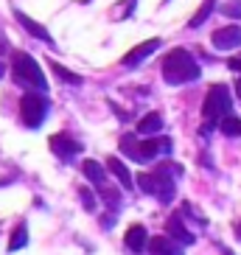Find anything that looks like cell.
I'll list each match as a JSON object with an SVG mask.
<instances>
[{
  "label": "cell",
  "instance_id": "15",
  "mask_svg": "<svg viewBox=\"0 0 241 255\" xmlns=\"http://www.w3.org/2000/svg\"><path fill=\"white\" fill-rule=\"evenodd\" d=\"M82 174L93 182V185H104V180H107V168L98 163V160H84V163H82Z\"/></svg>",
  "mask_w": 241,
  "mask_h": 255
},
{
  "label": "cell",
  "instance_id": "4",
  "mask_svg": "<svg viewBox=\"0 0 241 255\" xmlns=\"http://www.w3.org/2000/svg\"><path fill=\"white\" fill-rule=\"evenodd\" d=\"M171 137H146L143 140L137 135H123L120 137V151L132 157L135 163H151L157 154H171Z\"/></svg>",
  "mask_w": 241,
  "mask_h": 255
},
{
  "label": "cell",
  "instance_id": "21",
  "mask_svg": "<svg viewBox=\"0 0 241 255\" xmlns=\"http://www.w3.org/2000/svg\"><path fill=\"white\" fill-rule=\"evenodd\" d=\"M51 70H53L56 76H59V79H62L65 84H82V76L73 73V70H68L65 65H59V62H53V59H51Z\"/></svg>",
  "mask_w": 241,
  "mask_h": 255
},
{
  "label": "cell",
  "instance_id": "22",
  "mask_svg": "<svg viewBox=\"0 0 241 255\" xmlns=\"http://www.w3.org/2000/svg\"><path fill=\"white\" fill-rule=\"evenodd\" d=\"M76 191H79V199H82V205H84V210H90V213H93V210H96V194H93V191H90V188H76Z\"/></svg>",
  "mask_w": 241,
  "mask_h": 255
},
{
  "label": "cell",
  "instance_id": "29",
  "mask_svg": "<svg viewBox=\"0 0 241 255\" xmlns=\"http://www.w3.org/2000/svg\"><path fill=\"white\" fill-rule=\"evenodd\" d=\"M0 76H3V65H0Z\"/></svg>",
  "mask_w": 241,
  "mask_h": 255
},
{
  "label": "cell",
  "instance_id": "1",
  "mask_svg": "<svg viewBox=\"0 0 241 255\" xmlns=\"http://www.w3.org/2000/svg\"><path fill=\"white\" fill-rule=\"evenodd\" d=\"M182 174V165L177 163H163L151 171H140L137 174V185L140 191L149 196H154L157 202H171L174 194H177V177Z\"/></svg>",
  "mask_w": 241,
  "mask_h": 255
},
{
  "label": "cell",
  "instance_id": "13",
  "mask_svg": "<svg viewBox=\"0 0 241 255\" xmlns=\"http://www.w3.org/2000/svg\"><path fill=\"white\" fill-rule=\"evenodd\" d=\"M14 17H17V23L23 25L25 31H28L31 37H37V39H42V42H48V45H53V39H51V34H48V28L42 23H37V20H31L25 11H20V8H14Z\"/></svg>",
  "mask_w": 241,
  "mask_h": 255
},
{
  "label": "cell",
  "instance_id": "2",
  "mask_svg": "<svg viewBox=\"0 0 241 255\" xmlns=\"http://www.w3.org/2000/svg\"><path fill=\"white\" fill-rule=\"evenodd\" d=\"M160 73L166 79V84H191L202 76L199 62L191 56L185 48H171V51L163 56V65H160Z\"/></svg>",
  "mask_w": 241,
  "mask_h": 255
},
{
  "label": "cell",
  "instance_id": "6",
  "mask_svg": "<svg viewBox=\"0 0 241 255\" xmlns=\"http://www.w3.org/2000/svg\"><path fill=\"white\" fill-rule=\"evenodd\" d=\"M48 110H51V101L45 98V93H39V90H28L20 98V121L28 129L42 127V121L48 118Z\"/></svg>",
  "mask_w": 241,
  "mask_h": 255
},
{
  "label": "cell",
  "instance_id": "17",
  "mask_svg": "<svg viewBox=\"0 0 241 255\" xmlns=\"http://www.w3.org/2000/svg\"><path fill=\"white\" fill-rule=\"evenodd\" d=\"M28 244V225L25 222H17V227L11 230V239H8L6 250L8 253H17V250H23Z\"/></svg>",
  "mask_w": 241,
  "mask_h": 255
},
{
  "label": "cell",
  "instance_id": "23",
  "mask_svg": "<svg viewBox=\"0 0 241 255\" xmlns=\"http://www.w3.org/2000/svg\"><path fill=\"white\" fill-rule=\"evenodd\" d=\"M222 14H227V17H241V3H227L225 8H222Z\"/></svg>",
  "mask_w": 241,
  "mask_h": 255
},
{
  "label": "cell",
  "instance_id": "16",
  "mask_svg": "<svg viewBox=\"0 0 241 255\" xmlns=\"http://www.w3.org/2000/svg\"><path fill=\"white\" fill-rule=\"evenodd\" d=\"M160 129H163L160 113H149V115H143V118L137 121V135H157Z\"/></svg>",
  "mask_w": 241,
  "mask_h": 255
},
{
  "label": "cell",
  "instance_id": "20",
  "mask_svg": "<svg viewBox=\"0 0 241 255\" xmlns=\"http://www.w3.org/2000/svg\"><path fill=\"white\" fill-rule=\"evenodd\" d=\"M213 8H216V0H205L202 6H199V11L191 17V23H188V25H191V28H199V25H202L205 20L213 14Z\"/></svg>",
  "mask_w": 241,
  "mask_h": 255
},
{
  "label": "cell",
  "instance_id": "24",
  "mask_svg": "<svg viewBox=\"0 0 241 255\" xmlns=\"http://www.w3.org/2000/svg\"><path fill=\"white\" fill-rule=\"evenodd\" d=\"M227 68H230V70H239V73H241V56H233V59H227Z\"/></svg>",
  "mask_w": 241,
  "mask_h": 255
},
{
  "label": "cell",
  "instance_id": "28",
  "mask_svg": "<svg viewBox=\"0 0 241 255\" xmlns=\"http://www.w3.org/2000/svg\"><path fill=\"white\" fill-rule=\"evenodd\" d=\"M225 255H233V253H230V250H225Z\"/></svg>",
  "mask_w": 241,
  "mask_h": 255
},
{
  "label": "cell",
  "instance_id": "7",
  "mask_svg": "<svg viewBox=\"0 0 241 255\" xmlns=\"http://www.w3.org/2000/svg\"><path fill=\"white\" fill-rule=\"evenodd\" d=\"M48 146H51V151H53V154H56L59 160H65V163H68V160H73L76 154H79V151L84 149L82 143H79V140H73V137H70L68 132L51 135V137H48Z\"/></svg>",
  "mask_w": 241,
  "mask_h": 255
},
{
  "label": "cell",
  "instance_id": "14",
  "mask_svg": "<svg viewBox=\"0 0 241 255\" xmlns=\"http://www.w3.org/2000/svg\"><path fill=\"white\" fill-rule=\"evenodd\" d=\"M107 168H110V174H115L120 180V185H123V191H132V185H135V180H132V174H129V168L123 163H120L118 157H107Z\"/></svg>",
  "mask_w": 241,
  "mask_h": 255
},
{
  "label": "cell",
  "instance_id": "9",
  "mask_svg": "<svg viewBox=\"0 0 241 255\" xmlns=\"http://www.w3.org/2000/svg\"><path fill=\"white\" fill-rule=\"evenodd\" d=\"M163 45V39H157V37H151V39H146V42H140L137 48H132V51L120 59V65L123 68H135V65H140V62L146 59V56H151V53L157 51V48Z\"/></svg>",
  "mask_w": 241,
  "mask_h": 255
},
{
  "label": "cell",
  "instance_id": "11",
  "mask_svg": "<svg viewBox=\"0 0 241 255\" xmlns=\"http://www.w3.org/2000/svg\"><path fill=\"white\" fill-rule=\"evenodd\" d=\"M146 247H149L151 255H182V244H180V241H174L168 233L149 239V241H146Z\"/></svg>",
  "mask_w": 241,
  "mask_h": 255
},
{
  "label": "cell",
  "instance_id": "10",
  "mask_svg": "<svg viewBox=\"0 0 241 255\" xmlns=\"http://www.w3.org/2000/svg\"><path fill=\"white\" fill-rule=\"evenodd\" d=\"M166 233L171 236L174 241H180V244H194V241H196L194 233L182 225V213H180V210H177V213H171V216L166 219Z\"/></svg>",
  "mask_w": 241,
  "mask_h": 255
},
{
  "label": "cell",
  "instance_id": "26",
  "mask_svg": "<svg viewBox=\"0 0 241 255\" xmlns=\"http://www.w3.org/2000/svg\"><path fill=\"white\" fill-rule=\"evenodd\" d=\"M236 98L241 101V79H236Z\"/></svg>",
  "mask_w": 241,
  "mask_h": 255
},
{
  "label": "cell",
  "instance_id": "27",
  "mask_svg": "<svg viewBox=\"0 0 241 255\" xmlns=\"http://www.w3.org/2000/svg\"><path fill=\"white\" fill-rule=\"evenodd\" d=\"M236 236H239V241H241V222L236 225Z\"/></svg>",
  "mask_w": 241,
  "mask_h": 255
},
{
  "label": "cell",
  "instance_id": "8",
  "mask_svg": "<svg viewBox=\"0 0 241 255\" xmlns=\"http://www.w3.org/2000/svg\"><path fill=\"white\" fill-rule=\"evenodd\" d=\"M211 42H213V48H219V51L241 48V25H225V28L213 31Z\"/></svg>",
  "mask_w": 241,
  "mask_h": 255
},
{
  "label": "cell",
  "instance_id": "5",
  "mask_svg": "<svg viewBox=\"0 0 241 255\" xmlns=\"http://www.w3.org/2000/svg\"><path fill=\"white\" fill-rule=\"evenodd\" d=\"M11 76H14L17 84H23L28 90H39V93L48 90V79H45V73H42V68L37 65L34 56H28V53H23V51H17L14 56H11Z\"/></svg>",
  "mask_w": 241,
  "mask_h": 255
},
{
  "label": "cell",
  "instance_id": "19",
  "mask_svg": "<svg viewBox=\"0 0 241 255\" xmlns=\"http://www.w3.org/2000/svg\"><path fill=\"white\" fill-rule=\"evenodd\" d=\"M96 194H98V199H104L110 210H118V208H120V202H123V199H120V191H115V188L101 185V191H96Z\"/></svg>",
  "mask_w": 241,
  "mask_h": 255
},
{
  "label": "cell",
  "instance_id": "25",
  "mask_svg": "<svg viewBox=\"0 0 241 255\" xmlns=\"http://www.w3.org/2000/svg\"><path fill=\"white\" fill-rule=\"evenodd\" d=\"M132 11H135V0H126V11H123V20H126V17H132Z\"/></svg>",
  "mask_w": 241,
  "mask_h": 255
},
{
  "label": "cell",
  "instance_id": "18",
  "mask_svg": "<svg viewBox=\"0 0 241 255\" xmlns=\"http://www.w3.org/2000/svg\"><path fill=\"white\" fill-rule=\"evenodd\" d=\"M219 129H222L227 137H241V118H236L233 113H227L225 118L219 121Z\"/></svg>",
  "mask_w": 241,
  "mask_h": 255
},
{
  "label": "cell",
  "instance_id": "3",
  "mask_svg": "<svg viewBox=\"0 0 241 255\" xmlns=\"http://www.w3.org/2000/svg\"><path fill=\"white\" fill-rule=\"evenodd\" d=\"M227 113H233V96H230V87L222 82L211 84V90L205 93V104H202V129L199 135L208 137L213 129L219 127V121L225 118Z\"/></svg>",
  "mask_w": 241,
  "mask_h": 255
},
{
  "label": "cell",
  "instance_id": "12",
  "mask_svg": "<svg viewBox=\"0 0 241 255\" xmlns=\"http://www.w3.org/2000/svg\"><path fill=\"white\" fill-rule=\"evenodd\" d=\"M146 241H149V230L143 225H129L126 233H123V244L129 247V253L140 255L146 250Z\"/></svg>",
  "mask_w": 241,
  "mask_h": 255
}]
</instances>
